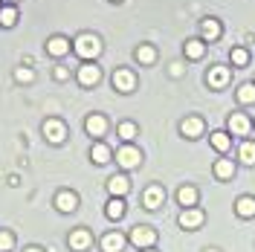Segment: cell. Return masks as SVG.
<instances>
[{"label":"cell","mask_w":255,"mask_h":252,"mask_svg":"<svg viewBox=\"0 0 255 252\" xmlns=\"http://www.w3.org/2000/svg\"><path fill=\"white\" fill-rule=\"evenodd\" d=\"M73 49H76L79 58L90 61V58H96V55L102 52V41H99L96 35H90V32H84V35H79V38L73 41Z\"/></svg>","instance_id":"obj_1"},{"label":"cell","mask_w":255,"mask_h":252,"mask_svg":"<svg viewBox=\"0 0 255 252\" xmlns=\"http://www.w3.org/2000/svg\"><path fill=\"white\" fill-rule=\"evenodd\" d=\"M154 241H157V232L148 229V226H133V229H130V244L139 247V250H151Z\"/></svg>","instance_id":"obj_2"},{"label":"cell","mask_w":255,"mask_h":252,"mask_svg":"<svg viewBox=\"0 0 255 252\" xmlns=\"http://www.w3.org/2000/svg\"><path fill=\"white\" fill-rule=\"evenodd\" d=\"M116 162H119L122 168H136V165L142 162V154H139V148L125 145V148H119V151H116Z\"/></svg>","instance_id":"obj_3"},{"label":"cell","mask_w":255,"mask_h":252,"mask_svg":"<svg viewBox=\"0 0 255 252\" xmlns=\"http://www.w3.org/2000/svg\"><path fill=\"white\" fill-rule=\"evenodd\" d=\"M44 136H47L52 145H61V142L67 139V127H64V122H58V119H47V122H44Z\"/></svg>","instance_id":"obj_4"},{"label":"cell","mask_w":255,"mask_h":252,"mask_svg":"<svg viewBox=\"0 0 255 252\" xmlns=\"http://www.w3.org/2000/svg\"><path fill=\"white\" fill-rule=\"evenodd\" d=\"M113 87H116L119 93H130V90L136 87L133 73H130V70H116V73H113Z\"/></svg>","instance_id":"obj_5"},{"label":"cell","mask_w":255,"mask_h":252,"mask_svg":"<svg viewBox=\"0 0 255 252\" xmlns=\"http://www.w3.org/2000/svg\"><path fill=\"white\" fill-rule=\"evenodd\" d=\"M200 223H203V212L194 206V209H183V215H180V226L183 229H200Z\"/></svg>","instance_id":"obj_6"},{"label":"cell","mask_w":255,"mask_h":252,"mask_svg":"<svg viewBox=\"0 0 255 252\" xmlns=\"http://www.w3.org/2000/svg\"><path fill=\"white\" fill-rule=\"evenodd\" d=\"M99 79H102V70H99L96 64H81L79 81L84 84V87H93V84H99Z\"/></svg>","instance_id":"obj_7"},{"label":"cell","mask_w":255,"mask_h":252,"mask_svg":"<svg viewBox=\"0 0 255 252\" xmlns=\"http://www.w3.org/2000/svg\"><path fill=\"white\" fill-rule=\"evenodd\" d=\"M162 200H165V191L159 189V186H148V189H145V194H142L145 209H159Z\"/></svg>","instance_id":"obj_8"},{"label":"cell","mask_w":255,"mask_h":252,"mask_svg":"<svg viewBox=\"0 0 255 252\" xmlns=\"http://www.w3.org/2000/svg\"><path fill=\"white\" fill-rule=\"evenodd\" d=\"M206 81H209V87L221 90V87H226V81H229V70H226V67H212L209 76H206Z\"/></svg>","instance_id":"obj_9"},{"label":"cell","mask_w":255,"mask_h":252,"mask_svg":"<svg viewBox=\"0 0 255 252\" xmlns=\"http://www.w3.org/2000/svg\"><path fill=\"white\" fill-rule=\"evenodd\" d=\"M90 232L87 229H76V232H70V250H76V252H84L87 247H90Z\"/></svg>","instance_id":"obj_10"},{"label":"cell","mask_w":255,"mask_h":252,"mask_svg":"<svg viewBox=\"0 0 255 252\" xmlns=\"http://www.w3.org/2000/svg\"><path fill=\"white\" fill-rule=\"evenodd\" d=\"M122 250H125V238L119 232H108L102 238V252H122Z\"/></svg>","instance_id":"obj_11"},{"label":"cell","mask_w":255,"mask_h":252,"mask_svg":"<svg viewBox=\"0 0 255 252\" xmlns=\"http://www.w3.org/2000/svg\"><path fill=\"white\" fill-rule=\"evenodd\" d=\"M47 52H49V55H55V58H61V55L70 52V41L61 38V35H55V38H49V41H47Z\"/></svg>","instance_id":"obj_12"},{"label":"cell","mask_w":255,"mask_h":252,"mask_svg":"<svg viewBox=\"0 0 255 252\" xmlns=\"http://www.w3.org/2000/svg\"><path fill=\"white\" fill-rule=\"evenodd\" d=\"M180 130L186 133V136H200L203 133V119H197V116H189V119H183V125H180Z\"/></svg>","instance_id":"obj_13"},{"label":"cell","mask_w":255,"mask_h":252,"mask_svg":"<svg viewBox=\"0 0 255 252\" xmlns=\"http://www.w3.org/2000/svg\"><path fill=\"white\" fill-rule=\"evenodd\" d=\"M55 206H58V212H76V206H79V197H76L73 191H61V194L55 197Z\"/></svg>","instance_id":"obj_14"},{"label":"cell","mask_w":255,"mask_h":252,"mask_svg":"<svg viewBox=\"0 0 255 252\" xmlns=\"http://www.w3.org/2000/svg\"><path fill=\"white\" fill-rule=\"evenodd\" d=\"M84 127H87V133H90V136H102V133L108 130V122H105V116H87Z\"/></svg>","instance_id":"obj_15"},{"label":"cell","mask_w":255,"mask_h":252,"mask_svg":"<svg viewBox=\"0 0 255 252\" xmlns=\"http://www.w3.org/2000/svg\"><path fill=\"white\" fill-rule=\"evenodd\" d=\"M128 189H130V183H128L125 177H111L108 180V191H111L113 197H125Z\"/></svg>","instance_id":"obj_16"},{"label":"cell","mask_w":255,"mask_h":252,"mask_svg":"<svg viewBox=\"0 0 255 252\" xmlns=\"http://www.w3.org/2000/svg\"><path fill=\"white\" fill-rule=\"evenodd\" d=\"M177 200L183 203V209H194V203H197V189L194 186H183V189L177 191Z\"/></svg>","instance_id":"obj_17"},{"label":"cell","mask_w":255,"mask_h":252,"mask_svg":"<svg viewBox=\"0 0 255 252\" xmlns=\"http://www.w3.org/2000/svg\"><path fill=\"white\" fill-rule=\"evenodd\" d=\"M250 119L244 116V113H235V116H229V130L232 133H250Z\"/></svg>","instance_id":"obj_18"},{"label":"cell","mask_w":255,"mask_h":252,"mask_svg":"<svg viewBox=\"0 0 255 252\" xmlns=\"http://www.w3.org/2000/svg\"><path fill=\"white\" fill-rule=\"evenodd\" d=\"M235 212H238V218H255V197H238Z\"/></svg>","instance_id":"obj_19"},{"label":"cell","mask_w":255,"mask_h":252,"mask_svg":"<svg viewBox=\"0 0 255 252\" xmlns=\"http://www.w3.org/2000/svg\"><path fill=\"white\" fill-rule=\"evenodd\" d=\"M200 29H203V38H206V41H218V38H221V23H218L215 17H206Z\"/></svg>","instance_id":"obj_20"},{"label":"cell","mask_w":255,"mask_h":252,"mask_svg":"<svg viewBox=\"0 0 255 252\" xmlns=\"http://www.w3.org/2000/svg\"><path fill=\"white\" fill-rule=\"evenodd\" d=\"M212 145H215V148H218V151H229V145H232V136H229V133H223V130H215V133H212Z\"/></svg>","instance_id":"obj_21"},{"label":"cell","mask_w":255,"mask_h":252,"mask_svg":"<svg viewBox=\"0 0 255 252\" xmlns=\"http://www.w3.org/2000/svg\"><path fill=\"white\" fill-rule=\"evenodd\" d=\"M125 215V203H122V197H113L111 203H108V218L111 221H119Z\"/></svg>","instance_id":"obj_22"},{"label":"cell","mask_w":255,"mask_h":252,"mask_svg":"<svg viewBox=\"0 0 255 252\" xmlns=\"http://www.w3.org/2000/svg\"><path fill=\"white\" fill-rule=\"evenodd\" d=\"M215 174H218L221 180H229V177L235 174V165H232L229 159H218V162H215Z\"/></svg>","instance_id":"obj_23"},{"label":"cell","mask_w":255,"mask_h":252,"mask_svg":"<svg viewBox=\"0 0 255 252\" xmlns=\"http://www.w3.org/2000/svg\"><path fill=\"white\" fill-rule=\"evenodd\" d=\"M238 154H241V162H247V165H255V142H244Z\"/></svg>","instance_id":"obj_24"},{"label":"cell","mask_w":255,"mask_h":252,"mask_svg":"<svg viewBox=\"0 0 255 252\" xmlns=\"http://www.w3.org/2000/svg\"><path fill=\"white\" fill-rule=\"evenodd\" d=\"M154 58H157V49H154V47H148V44H145V47L136 49V61H139V64H154Z\"/></svg>","instance_id":"obj_25"},{"label":"cell","mask_w":255,"mask_h":252,"mask_svg":"<svg viewBox=\"0 0 255 252\" xmlns=\"http://www.w3.org/2000/svg\"><path fill=\"white\" fill-rule=\"evenodd\" d=\"M90 157H93V162H99V165H105V162L111 159V148H108V145H96L93 151H90Z\"/></svg>","instance_id":"obj_26"},{"label":"cell","mask_w":255,"mask_h":252,"mask_svg":"<svg viewBox=\"0 0 255 252\" xmlns=\"http://www.w3.org/2000/svg\"><path fill=\"white\" fill-rule=\"evenodd\" d=\"M238 102H244V105L255 102V84H241V90H238Z\"/></svg>","instance_id":"obj_27"},{"label":"cell","mask_w":255,"mask_h":252,"mask_svg":"<svg viewBox=\"0 0 255 252\" xmlns=\"http://www.w3.org/2000/svg\"><path fill=\"white\" fill-rule=\"evenodd\" d=\"M203 41H186V55H189V58H200V55H203Z\"/></svg>","instance_id":"obj_28"},{"label":"cell","mask_w":255,"mask_h":252,"mask_svg":"<svg viewBox=\"0 0 255 252\" xmlns=\"http://www.w3.org/2000/svg\"><path fill=\"white\" fill-rule=\"evenodd\" d=\"M247 61H250V52L247 49H232V64L235 67H247Z\"/></svg>","instance_id":"obj_29"},{"label":"cell","mask_w":255,"mask_h":252,"mask_svg":"<svg viewBox=\"0 0 255 252\" xmlns=\"http://www.w3.org/2000/svg\"><path fill=\"white\" fill-rule=\"evenodd\" d=\"M119 136H122V139H133V136H136V125H133V122H122V125H119Z\"/></svg>","instance_id":"obj_30"},{"label":"cell","mask_w":255,"mask_h":252,"mask_svg":"<svg viewBox=\"0 0 255 252\" xmlns=\"http://www.w3.org/2000/svg\"><path fill=\"white\" fill-rule=\"evenodd\" d=\"M15 20H17L15 9H3V12H0V23H3V26H15Z\"/></svg>","instance_id":"obj_31"},{"label":"cell","mask_w":255,"mask_h":252,"mask_svg":"<svg viewBox=\"0 0 255 252\" xmlns=\"http://www.w3.org/2000/svg\"><path fill=\"white\" fill-rule=\"evenodd\" d=\"M15 247V238H12V232H0V252H9Z\"/></svg>","instance_id":"obj_32"},{"label":"cell","mask_w":255,"mask_h":252,"mask_svg":"<svg viewBox=\"0 0 255 252\" xmlns=\"http://www.w3.org/2000/svg\"><path fill=\"white\" fill-rule=\"evenodd\" d=\"M15 79L17 81H32V79H35V73H32L29 67H17V70H15Z\"/></svg>","instance_id":"obj_33"},{"label":"cell","mask_w":255,"mask_h":252,"mask_svg":"<svg viewBox=\"0 0 255 252\" xmlns=\"http://www.w3.org/2000/svg\"><path fill=\"white\" fill-rule=\"evenodd\" d=\"M171 76H183V64H171Z\"/></svg>","instance_id":"obj_34"},{"label":"cell","mask_w":255,"mask_h":252,"mask_svg":"<svg viewBox=\"0 0 255 252\" xmlns=\"http://www.w3.org/2000/svg\"><path fill=\"white\" fill-rule=\"evenodd\" d=\"M23 252H44V250H38V247H29V250H23Z\"/></svg>","instance_id":"obj_35"},{"label":"cell","mask_w":255,"mask_h":252,"mask_svg":"<svg viewBox=\"0 0 255 252\" xmlns=\"http://www.w3.org/2000/svg\"><path fill=\"white\" fill-rule=\"evenodd\" d=\"M145 252H157V250H145Z\"/></svg>","instance_id":"obj_36"},{"label":"cell","mask_w":255,"mask_h":252,"mask_svg":"<svg viewBox=\"0 0 255 252\" xmlns=\"http://www.w3.org/2000/svg\"><path fill=\"white\" fill-rule=\"evenodd\" d=\"M206 252H218V250H206Z\"/></svg>","instance_id":"obj_37"},{"label":"cell","mask_w":255,"mask_h":252,"mask_svg":"<svg viewBox=\"0 0 255 252\" xmlns=\"http://www.w3.org/2000/svg\"><path fill=\"white\" fill-rule=\"evenodd\" d=\"M113 3H119V0H113Z\"/></svg>","instance_id":"obj_38"}]
</instances>
